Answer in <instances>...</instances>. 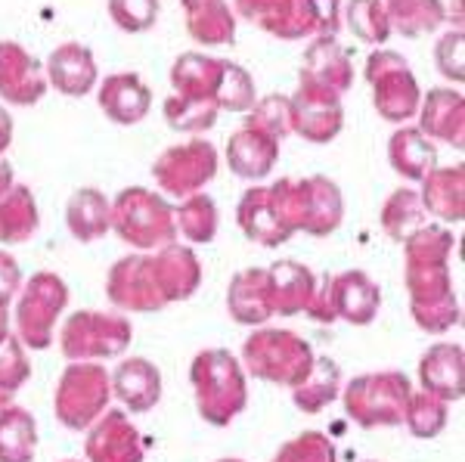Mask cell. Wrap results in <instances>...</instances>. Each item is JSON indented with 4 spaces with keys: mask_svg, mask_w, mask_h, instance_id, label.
I'll list each match as a JSON object with an SVG mask.
<instances>
[{
    "mask_svg": "<svg viewBox=\"0 0 465 462\" xmlns=\"http://www.w3.org/2000/svg\"><path fill=\"white\" fill-rule=\"evenodd\" d=\"M397 25L407 34H416L422 28H434L440 22V6L438 0H403L394 10Z\"/></svg>",
    "mask_w": 465,
    "mask_h": 462,
    "instance_id": "30",
    "label": "cell"
},
{
    "mask_svg": "<svg viewBox=\"0 0 465 462\" xmlns=\"http://www.w3.org/2000/svg\"><path fill=\"white\" fill-rule=\"evenodd\" d=\"M280 462H332V450L320 437H304V441L292 444Z\"/></svg>",
    "mask_w": 465,
    "mask_h": 462,
    "instance_id": "36",
    "label": "cell"
},
{
    "mask_svg": "<svg viewBox=\"0 0 465 462\" xmlns=\"http://www.w3.org/2000/svg\"><path fill=\"white\" fill-rule=\"evenodd\" d=\"M13 181V168L6 162H0V192H6V186Z\"/></svg>",
    "mask_w": 465,
    "mask_h": 462,
    "instance_id": "40",
    "label": "cell"
},
{
    "mask_svg": "<svg viewBox=\"0 0 465 462\" xmlns=\"http://www.w3.org/2000/svg\"><path fill=\"white\" fill-rule=\"evenodd\" d=\"M230 308L236 319L242 323H254L270 314V280L264 273H239L230 289Z\"/></svg>",
    "mask_w": 465,
    "mask_h": 462,
    "instance_id": "17",
    "label": "cell"
},
{
    "mask_svg": "<svg viewBox=\"0 0 465 462\" xmlns=\"http://www.w3.org/2000/svg\"><path fill=\"white\" fill-rule=\"evenodd\" d=\"M155 174H159V181L174 192L196 190V186H202L214 174V149L202 146V143L171 149L162 165L155 168Z\"/></svg>",
    "mask_w": 465,
    "mask_h": 462,
    "instance_id": "8",
    "label": "cell"
},
{
    "mask_svg": "<svg viewBox=\"0 0 465 462\" xmlns=\"http://www.w3.org/2000/svg\"><path fill=\"white\" fill-rule=\"evenodd\" d=\"M16 282H19V267H16V260H13L10 255H0V304H4L6 298L13 295Z\"/></svg>",
    "mask_w": 465,
    "mask_h": 462,
    "instance_id": "38",
    "label": "cell"
},
{
    "mask_svg": "<svg viewBox=\"0 0 465 462\" xmlns=\"http://www.w3.org/2000/svg\"><path fill=\"white\" fill-rule=\"evenodd\" d=\"M159 0H112V16L127 32H143L155 22Z\"/></svg>",
    "mask_w": 465,
    "mask_h": 462,
    "instance_id": "31",
    "label": "cell"
},
{
    "mask_svg": "<svg viewBox=\"0 0 465 462\" xmlns=\"http://www.w3.org/2000/svg\"><path fill=\"white\" fill-rule=\"evenodd\" d=\"M37 211L35 199L25 190H13L6 199H0V242H22L35 233Z\"/></svg>",
    "mask_w": 465,
    "mask_h": 462,
    "instance_id": "22",
    "label": "cell"
},
{
    "mask_svg": "<svg viewBox=\"0 0 465 462\" xmlns=\"http://www.w3.org/2000/svg\"><path fill=\"white\" fill-rule=\"evenodd\" d=\"M193 378H196L199 388L202 416H208L212 422H227L245 404L242 376H239L236 363L230 360V354H202L196 367H193Z\"/></svg>",
    "mask_w": 465,
    "mask_h": 462,
    "instance_id": "1",
    "label": "cell"
},
{
    "mask_svg": "<svg viewBox=\"0 0 465 462\" xmlns=\"http://www.w3.org/2000/svg\"><path fill=\"white\" fill-rule=\"evenodd\" d=\"M127 326L115 317H74L65 329V351L72 357L87 354H118L127 345Z\"/></svg>",
    "mask_w": 465,
    "mask_h": 462,
    "instance_id": "7",
    "label": "cell"
},
{
    "mask_svg": "<svg viewBox=\"0 0 465 462\" xmlns=\"http://www.w3.org/2000/svg\"><path fill=\"white\" fill-rule=\"evenodd\" d=\"M65 304V289L63 280L50 277V273H41V277L32 280L25 298H22V310H19V326L22 335H25L32 345L44 348L50 341V326H54L56 314Z\"/></svg>",
    "mask_w": 465,
    "mask_h": 462,
    "instance_id": "5",
    "label": "cell"
},
{
    "mask_svg": "<svg viewBox=\"0 0 465 462\" xmlns=\"http://www.w3.org/2000/svg\"><path fill=\"white\" fill-rule=\"evenodd\" d=\"M90 457L96 462H140L137 444H134V428L122 416H112L90 437Z\"/></svg>",
    "mask_w": 465,
    "mask_h": 462,
    "instance_id": "16",
    "label": "cell"
},
{
    "mask_svg": "<svg viewBox=\"0 0 465 462\" xmlns=\"http://www.w3.org/2000/svg\"><path fill=\"white\" fill-rule=\"evenodd\" d=\"M460 168L456 171H440L429 181V190H425V202H429L431 211L444 214V218L460 221L462 218V186H460Z\"/></svg>",
    "mask_w": 465,
    "mask_h": 462,
    "instance_id": "26",
    "label": "cell"
},
{
    "mask_svg": "<svg viewBox=\"0 0 465 462\" xmlns=\"http://www.w3.org/2000/svg\"><path fill=\"white\" fill-rule=\"evenodd\" d=\"M115 227L122 233V240L134 242V245H149L171 240V214L168 205L162 199L149 196L143 190H131L118 199L115 208Z\"/></svg>",
    "mask_w": 465,
    "mask_h": 462,
    "instance_id": "2",
    "label": "cell"
},
{
    "mask_svg": "<svg viewBox=\"0 0 465 462\" xmlns=\"http://www.w3.org/2000/svg\"><path fill=\"white\" fill-rule=\"evenodd\" d=\"M335 304L348 319L354 323H366L372 314H376V304H379V292L363 273H344L335 286Z\"/></svg>",
    "mask_w": 465,
    "mask_h": 462,
    "instance_id": "20",
    "label": "cell"
},
{
    "mask_svg": "<svg viewBox=\"0 0 465 462\" xmlns=\"http://www.w3.org/2000/svg\"><path fill=\"white\" fill-rule=\"evenodd\" d=\"M118 382V394H122L124 404H131L134 409H149L159 400V372H155L149 363L143 360H131L118 369L115 376Z\"/></svg>",
    "mask_w": 465,
    "mask_h": 462,
    "instance_id": "18",
    "label": "cell"
},
{
    "mask_svg": "<svg viewBox=\"0 0 465 462\" xmlns=\"http://www.w3.org/2000/svg\"><path fill=\"white\" fill-rule=\"evenodd\" d=\"M103 400H106V376L94 367H81L65 372L56 407L63 422H69L72 428H81L103 407Z\"/></svg>",
    "mask_w": 465,
    "mask_h": 462,
    "instance_id": "6",
    "label": "cell"
},
{
    "mask_svg": "<svg viewBox=\"0 0 465 462\" xmlns=\"http://www.w3.org/2000/svg\"><path fill=\"white\" fill-rule=\"evenodd\" d=\"M35 450V422L22 409L0 419V462H28Z\"/></svg>",
    "mask_w": 465,
    "mask_h": 462,
    "instance_id": "23",
    "label": "cell"
},
{
    "mask_svg": "<svg viewBox=\"0 0 465 462\" xmlns=\"http://www.w3.org/2000/svg\"><path fill=\"white\" fill-rule=\"evenodd\" d=\"M100 103L109 118H115V122H122V124H131L146 115L149 91L137 74H115V78H109L106 84H103Z\"/></svg>",
    "mask_w": 465,
    "mask_h": 462,
    "instance_id": "12",
    "label": "cell"
},
{
    "mask_svg": "<svg viewBox=\"0 0 465 462\" xmlns=\"http://www.w3.org/2000/svg\"><path fill=\"white\" fill-rule=\"evenodd\" d=\"M410 426L416 435H438L440 426H444V407L434 404V400L422 398L410 407Z\"/></svg>",
    "mask_w": 465,
    "mask_h": 462,
    "instance_id": "35",
    "label": "cell"
},
{
    "mask_svg": "<svg viewBox=\"0 0 465 462\" xmlns=\"http://www.w3.org/2000/svg\"><path fill=\"white\" fill-rule=\"evenodd\" d=\"M270 282H273V289H276V304H280V310H286V314L298 310L307 298H311V273L295 264L276 267Z\"/></svg>",
    "mask_w": 465,
    "mask_h": 462,
    "instance_id": "27",
    "label": "cell"
},
{
    "mask_svg": "<svg viewBox=\"0 0 465 462\" xmlns=\"http://www.w3.org/2000/svg\"><path fill=\"white\" fill-rule=\"evenodd\" d=\"M351 25L363 41H381L388 34L385 13H381L376 0H354L351 4Z\"/></svg>",
    "mask_w": 465,
    "mask_h": 462,
    "instance_id": "32",
    "label": "cell"
},
{
    "mask_svg": "<svg viewBox=\"0 0 465 462\" xmlns=\"http://www.w3.org/2000/svg\"><path fill=\"white\" fill-rule=\"evenodd\" d=\"M230 165L242 177H264L273 165V143L254 133H239L230 143Z\"/></svg>",
    "mask_w": 465,
    "mask_h": 462,
    "instance_id": "24",
    "label": "cell"
},
{
    "mask_svg": "<svg viewBox=\"0 0 465 462\" xmlns=\"http://www.w3.org/2000/svg\"><path fill=\"white\" fill-rule=\"evenodd\" d=\"M153 267H155V280H159V286L171 298H183L196 289L199 267L186 249H168L159 258V264H153Z\"/></svg>",
    "mask_w": 465,
    "mask_h": 462,
    "instance_id": "21",
    "label": "cell"
},
{
    "mask_svg": "<svg viewBox=\"0 0 465 462\" xmlns=\"http://www.w3.org/2000/svg\"><path fill=\"white\" fill-rule=\"evenodd\" d=\"M159 280H155V267L143 258L122 260V264L112 270V286L109 292L118 304L127 308L149 310L153 304H159Z\"/></svg>",
    "mask_w": 465,
    "mask_h": 462,
    "instance_id": "10",
    "label": "cell"
},
{
    "mask_svg": "<svg viewBox=\"0 0 465 462\" xmlns=\"http://www.w3.org/2000/svg\"><path fill=\"white\" fill-rule=\"evenodd\" d=\"M462 103L460 96L453 93H431L429 96V109H425V124H429V131L440 133V137L453 140L456 146H460V131H462Z\"/></svg>",
    "mask_w": 465,
    "mask_h": 462,
    "instance_id": "25",
    "label": "cell"
},
{
    "mask_svg": "<svg viewBox=\"0 0 465 462\" xmlns=\"http://www.w3.org/2000/svg\"><path fill=\"white\" fill-rule=\"evenodd\" d=\"M245 354H249V363L258 376L280 378V382H298L311 367L307 348L286 332H261L258 339L249 341Z\"/></svg>",
    "mask_w": 465,
    "mask_h": 462,
    "instance_id": "3",
    "label": "cell"
},
{
    "mask_svg": "<svg viewBox=\"0 0 465 462\" xmlns=\"http://www.w3.org/2000/svg\"><path fill=\"white\" fill-rule=\"evenodd\" d=\"M69 227L78 240H96V236L106 233L109 227V205L100 192L94 190H81L74 192V199L69 202Z\"/></svg>",
    "mask_w": 465,
    "mask_h": 462,
    "instance_id": "19",
    "label": "cell"
},
{
    "mask_svg": "<svg viewBox=\"0 0 465 462\" xmlns=\"http://www.w3.org/2000/svg\"><path fill=\"white\" fill-rule=\"evenodd\" d=\"M4 332H6V310H4V304H0V339H4Z\"/></svg>",
    "mask_w": 465,
    "mask_h": 462,
    "instance_id": "41",
    "label": "cell"
},
{
    "mask_svg": "<svg viewBox=\"0 0 465 462\" xmlns=\"http://www.w3.org/2000/svg\"><path fill=\"white\" fill-rule=\"evenodd\" d=\"M50 74H54V84L63 93H87L90 84L96 78V65L87 47L78 44H65L50 56Z\"/></svg>",
    "mask_w": 465,
    "mask_h": 462,
    "instance_id": "13",
    "label": "cell"
},
{
    "mask_svg": "<svg viewBox=\"0 0 465 462\" xmlns=\"http://www.w3.org/2000/svg\"><path fill=\"white\" fill-rule=\"evenodd\" d=\"M239 221H242L245 233H249L252 240H261L264 245H276L289 236V227L282 223L280 211L267 202V192H249V196L242 199Z\"/></svg>",
    "mask_w": 465,
    "mask_h": 462,
    "instance_id": "15",
    "label": "cell"
},
{
    "mask_svg": "<svg viewBox=\"0 0 465 462\" xmlns=\"http://www.w3.org/2000/svg\"><path fill=\"white\" fill-rule=\"evenodd\" d=\"M407 404V378L401 376H370L357 378L348 394V409L363 426L397 422Z\"/></svg>",
    "mask_w": 465,
    "mask_h": 462,
    "instance_id": "4",
    "label": "cell"
},
{
    "mask_svg": "<svg viewBox=\"0 0 465 462\" xmlns=\"http://www.w3.org/2000/svg\"><path fill=\"white\" fill-rule=\"evenodd\" d=\"M370 78L376 81L379 109L385 112L388 118L410 115L412 106H416V84H412L407 69H401L397 56H372Z\"/></svg>",
    "mask_w": 465,
    "mask_h": 462,
    "instance_id": "9",
    "label": "cell"
},
{
    "mask_svg": "<svg viewBox=\"0 0 465 462\" xmlns=\"http://www.w3.org/2000/svg\"><path fill=\"white\" fill-rule=\"evenodd\" d=\"M25 360H22L19 348L10 345L6 348V354H0V404H4L6 398H10L13 391L22 385V378H25Z\"/></svg>",
    "mask_w": 465,
    "mask_h": 462,
    "instance_id": "34",
    "label": "cell"
},
{
    "mask_svg": "<svg viewBox=\"0 0 465 462\" xmlns=\"http://www.w3.org/2000/svg\"><path fill=\"white\" fill-rule=\"evenodd\" d=\"M425 388L440 398H460L462 394V351L460 348L440 345L425 354L422 363Z\"/></svg>",
    "mask_w": 465,
    "mask_h": 462,
    "instance_id": "14",
    "label": "cell"
},
{
    "mask_svg": "<svg viewBox=\"0 0 465 462\" xmlns=\"http://www.w3.org/2000/svg\"><path fill=\"white\" fill-rule=\"evenodd\" d=\"M416 221H419L416 196H412V192H397L385 208V227L391 230L394 236H407V227Z\"/></svg>",
    "mask_w": 465,
    "mask_h": 462,
    "instance_id": "33",
    "label": "cell"
},
{
    "mask_svg": "<svg viewBox=\"0 0 465 462\" xmlns=\"http://www.w3.org/2000/svg\"><path fill=\"white\" fill-rule=\"evenodd\" d=\"M10 133H13V122H10V115L0 109V152L10 146Z\"/></svg>",
    "mask_w": 465,
    "mask_h": 462,
    "instance_id": "39",
    "label": "cell"
},
{
    "mask_svg": "<svg viewBox=\"0 0 465 462\" xmlns=\"http://www.w3.org/2000/svg\"><path fill=\"white\" fill-rule=\"evenodd\" d=\"M391 155H394L397 171H403L407 177H422L425 171L431 168V159H434L431 146L425 143L416 131H403L391 143Z\"/></svg>",
    "mask_w": 465,
    "mask_h": 462,
    "instance_id": "28",
    "label": "cell"
},
{
    "mask_svg": "<svg viewBox=\"0 0 465 462\" xmlns=\"http://www.w3.org/2000/svg\"><path fill=\"white\" fill-rule=\"evenodd\" d=\"M438 56H440V69H444L447 78L460 81L462 78V63H460V59H462V37H460V32L440 41Z\"/></svg>",
    "mask_w": 465,
    "mask_h": 462,
    "instance_id": "37",
    "label": "cell"
},
{
    "mask_svg": "<svg viewBox=\"0 0 465 462\" xmlns=\"http://www.w3.org/2000/svg\"><path fill=\"white\" fill-rule=\"evenodd\" d=\"M180 227H183V233L190 236V240H196V242L212 240L214 227H217V214H214L212 199H205V196L193 199V202L180 211Z\"/></svg>",
    "mask_w": 465,
    "mask_h": 462,
    "instance_id": "29",
    "label": "cell"
},
{
    "mask_svg": "<svg viewBox=\"0 0 465 462\" xmlns=\"http://www.w3.org/2000/svg\"><path fill=\"white\" fill-rule=\"evenodd\" d=\"M0 93L13 103H32L44 93L41 72L16 44H0Z\"/></svg>",
    "mask_w": 465,
    "mask_h": 462,
    "instance_id": "11",
    "label": "cell"
}]
</instances>
